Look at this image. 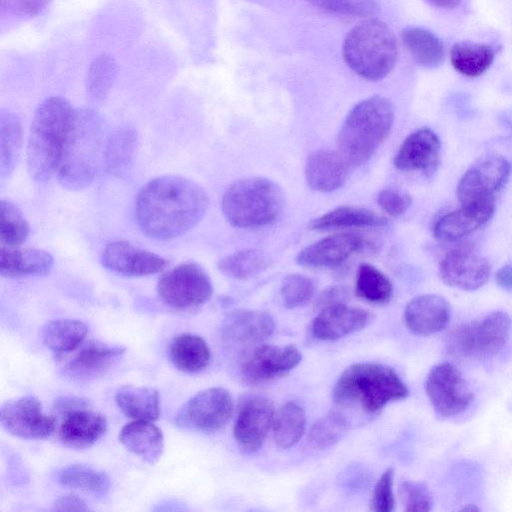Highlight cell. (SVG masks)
<instances>
[{
	"mask_svg": "<svg viewBox=\"0 0 512 512\" xmlns=\"http://www.w3.org/2000/svg\"><path fill=\"white\" fill-rule=\"evenodd\" d=\"M312 5L340 15L366 17L379 8L377 0H308Z\"/></svg>",
	"mask_w": 512,
	"mask_h": 512,
	"instance_id": "obj_45",
	"label": "cell"
},
{
	"mask_svg": "<svg viewBox=\"0 0 512 512\" xmlns=\"http://www.w3.org/2000/svg\"><path fill=\"white\" fill-rule=\"evenodd\" d=\"M342 53L346 64L357 75L378 81L393 70L398 47L393 31L384 22L369 19L348 32Z\"/></svg>",
	"mask_w": 512,
	"mask_h": 512,
	"instance_id": "obj_6",
	"label": "cell"
},
{
	"mask_svg": "<svg viewBox=\"0 0 512 512\" xmlns=\"http://www.w3.org/2000/svg\"><path fill=\"white\" fill-rule=\"evenodd\" d=\"M125 350L121 345L92 339L84 341L74 351L57 358L63 360L64 372L69 377L86 381L105 374Z\"/></svg>",
	"mask_w": 512,
	"mask_h": 512,
	"instance_id": "obj_16",
	"label": "cell"
},
{
	"mask_svg": "<svg viewBox=\"0 0 512 512\" xmlns=\"http://www.w3.org/2000/svg\"><path fill=\"white\" fill-rule=\"evenodd\" d=\"M499 287L508 292H512V265L505 264L498 269L495 276Z\"/></svg>",
	"mask_w": 512,
	"mask_h": 512,
	"instance_id": "obj_53",
	"label": "cell"
},
{
	"mask_svg": "<svg viewBox=\"0 0 512 512\" xmlns=\"http://www.w3.org/2000/svg\"><path fill=\"white\" fill-rule=\"evenodd\" d=\"M115 402L132 420L153 422L160 416L159 392L152 387L121 386L115 393Z\"/></svg>",
	"mask_w": 512,
	"mask_h": 512,
	"instance_id": "obj_31",
	"label": "cell"
},
{
	"mask_svg": "<svg viewBox=\"0 0 512 512\" xmlns=\"http://www.w3.org/2000/svg\"><path fill=\"white\" fill-rule=\"evenodd\" d=\"M510 330V316L504 311H494L480 321L455 328L448 337L447 347L459 357L493 356L506 344Z\"/></svg>",
	"mask_w": 512,
	"mask_h": 512,
	"instance_id": "obj_8",
	"label": "cell"
},
{
	"mask_svg": "<svg viewBox=\"0 0 512 512\" xmlns=\"http://www.w3.org/2000/svg\"><path fill=\"white\" fill-rule=\"evenodd\" d=\"M301 359V352L292 344H258L242 359L240 375L248 384H262L285 375L294 369Z\"/></svg>",
	"mask_w": 512,
	"mask_h": 512,
	"instance_id": "obj_12",
	"label": "cell"
},
{
	"mask_svg": "<svg viewBox=\"0 0 512 512\" xmlns=\"http://www.w3.org/2000/svg\"><path fill=\"white\" fill-rule=\"evenodd\" d=\"M495 211V199L461 204L457 210L441 216L433 227L434 237L441 242L457 241L485 225Z\"/></svg>",
	"mask_w": 512,
	"mask_h": 512,
	"instance_id": "obj_22",
	"label": "cell"
},
{
	"mask_svg": "<svg viewBox=\"0 0 512 512\" xmlns=\"http://www.w3.org/2000/svg\"><path fill=\"white\" fill-rule=\"evenodd\" d=\"M441 142L428 127L417 129L408 135L399 147L394 166L403 172H420L429 177L440 164Z\"/></svg>",
	"mask_w": 512,
	"mask_h": 512,
	"instance_id": "obj_19",
	"label": "cell"
},
{
	"mask_svg": "<svg viewBox=\"0 0 512 512\" xmlns=\"http://www.w3.org/2000/svg\"><path fill=\"white\" fill-rule=\"evenodd\" d=\"M348 427L345 416L336 410H331L319 418L310 428L308 440L317 450H325L343 437Z\"/></svg>",
	"mask_w": 512,
	"mask_h": 512,
	"instance_id": "obj_41",
	"label": "cell"
},
{
	"mask_svg": "<svg viewBox=\"0 0 512 512\" xmlns=\"http://www.w3.org/2000/svg\"><path fill=\"white\" fill-rule=\"evenodd\" d=\"M48 0H1L2 8L19 15L34 16L41 12Z\"/></svg>",
	"mask_w": 512,
	"mask_h": 512,
	"instance_id": "obj_49",
	"label": "cell"
},
{
	"mask_svg": "<svg viewBox=\"0 0 512 512\" xmlns=\"http://www.w3.org/2000/svg\"><path fill=\"white\" fill-rule=\"evenodd\" d=\"M394 470L388 468L378 479L372 494L370 508L375 512H392L395 508L393 493Z\"/></svg>",
	"mask_w": 512,
	"mask_h": 512,
	"instance_id": "obj_47",
	"label": "cell"
},
{
	"mask_svg": "<svg viewBox=\"0 0 512 512\" xmlns=\"http://www.w3.org/2000/svg\"><path fill=\"white\" fill-rule=\"evenodd\" d=\"M100 260L109 271L128 277L156 274L168 265L165 258L125 240L108 243Z\"/></svg>",
	"mask_w": 512,
	"mask_h": 512,
	"instance_id": "obj_17",
	"label": "cell"
},
{
	"mask_svg": "<svg viewBox=\"0 0 512 512\" xmlns=\"http://www.w3.org/2000/svg\"><path fill=\"white\" fill-rule=\"evenodd\" d=\"M22 146V126L12 112H0V176L11 175L17 165Z\"/></svg>",
	"mask_w": 512,
	"mask_h": 512,
	"instance_id": "obj_37",
	"label": "cell"
},
{
	"mask_svg": "<svg viewBox=\"0 0 512 512\" xmlns=\"http://www.w3.org/2000/svg\"><path fill=\"white\" fill-rule=\"evenodd\" d=\"M355 293L366 302L382 305L390 301L393 285L390 279L375 266L363 263L358 267Z\"/></svg>",
	"mask_w": 512,
	"mask_h": 512,
	"instance_id": "obj_39",
	"label": "cell"
},
{
	"mask_svg": "<svg viewBox=\"0 0 512 512\" xmlns=\"http://www.w3.org/2000/svg\"><path fill=\"white\" fill-rule=\"evenodd\" d=\"M350 166L338 151L321 149L307 158L305 176L311 189L330 193L347 181Z\"/></svg>",
	"mask_w": 512,
	"mask_h": 512,
	"instance_id": "obj_26",
	"label": "cell"
},
{
	"mask_svg": "<svg viewBox=\"0 0 512 512\" xmlns=\"http://www.w3.org/2000/svg\"><path fill=\"white\" fill-rule=\"evenodd\" d=\"M272 428L275 444L282 449L291 448L306 429L304 408L295 401L286 402L275 412Z\"/></svg>",
	"mask_w": 512,
	"mask_h": 512,
	"instance_id": "obj_36",
	"label": "cell"
},
{
	"mask_svg": "<svg viewBox=\"0 0 512 512\" xmlns=\"http://www.w3.org/2000/svg\"><path fill=\"white\" fill-rule=\"evenodd\" d=\"M138 143L135 128L125 125L116 128L105 142L102 161L106 172L113 177H123L132 166Z\"/></svg>",
	"mask_w": 512,
	"mask_h": 512,
	"instance_id": "obj_29",
	"label": "cell"
},
{
	"mask_svg": "<svg viewBox=\"0 0 512 512\" xmlns=\"http://www.w3.org/2000/svg\"><path fill=\"white\" fill-rule=\"evenodd\" d=\"M425 388L433 408L443 417L462 414L474 398L461 372L448 362L440 363L430 370Z\"/></svg>",
	"mask_w": 512,
	"mask_h": 512,
	"instance_id": "obj_11",
	"label": "cell"
},
{
	"mask_svg": "<svg viewBox=\"0 0 512 512\" xmlns=\"http://www.w3.org/2000/svg\"><path fill=\"white\" fill-rule=\"evenodd\" d=\"M88 328L75 319L53 320L42 328L44 345L57 356L68 354L78 348L86 339Z\"/></svg>",
	"mask_w": 512,
	"mask_h": 512,
	"instance_id": "obj_35",
	"label": "cell"
},
{
	"mask_svg": "<svg viewBox=\"0 0 512 512\" xmlns=\"http://www.w3.org/2000/svg\"><path fill=\"white\" fill-rule=\"evenodd\" d=\"M408 395L407 386L393 368L372 362L348 366L333 388L336 404L358 408L367 414L376 413Z\"/></svg>",
	"mask_w": 512,
	"mask_h": 512,
	"instance_id": "obj_3",
	"label": "cell"
},
{
	"mask_svg": "<svg viewBox=\"0 0 512 512\" xmlns=\"http://www.w3.org/2000/svg\"><path fill=\"white\" fill-rule=\"evenodd\" d=\"M510 163L500 155L479 159L461 177L457 185V197L461 204L495 199L510 176Z\"/></svg>",
	"mask_w": 512,
	"mask_h": 512,
	"instance_id": "obj_13",
	"label": "cell"
},
{
	"mask_svg": "<svg viewBox=\"0 0 512 512\" xmlns=\"http://www.w3.org/2000/svg\"><path fill=\"white\" fill-rule=\"evenodd\" d=\"M440 277L447 285L466 291L481 288L491 273L489 262L471 248L449 251L439 265Z\"/></svg>",
	"mask_w": 512,
	"mask_h": 512,
	"instance_id": "obj_18",
	"label": "cell"
},
{
	"mask_svg": "<svg viewBox=\"0 0 512 512\" xmlns=\"http://www.w3.org/2000/svg\"><path fill=\"white\" fill-rule=\"evenodd\" d=\"M449 320V303L442 296L435 294H425L413 298L404 311L407 328L421 336H428L443 330Z\"/></svg>",
	"mask_w": 512,
	"mask_h": 512,
	"instance_id": "obj_25",
	"label": "cell"
},
{
	"mask_svg": "<svg viewBox=\"0 0 512 512\" xmlns=\"http://www.w3.org/2000/svg\"><path fill=\"white\" fill-rule=\"evenodd\" d=\"M272 264L266 252L259 249H245L221 258L217 267L224 275L238 280L254 277Z\"/></svg>",
	"mask_w": 512,
	"mask_h": 512,
	"instance_id": "obj_38",
	"label": "cell"
},
{
	"mask_svg": "<svg viewBox=\"0 0 512 512\" xmlns=\"http://www.w3.org/2000/svg\"><path fill=\"white\" fill-rule=\"evenodd\" d=\"M386 224L387 219L374 211L361 207L341 206L313 219L308 227L311 230H330L382 227Z\"/></svg>",
	"mask_w": 512,
	"mask_h": 512,
	"instance_id": "obj_33",
	"label": "cell"
},
{
	"mask_svg": "<svg viewBox=\"0 0 512 512\" xmlns=\"http://www.w3.org/2000/svg\"><path fill=\"white\" fill-rule=\"evenodd\" d=\"M430 5L442 8V9H454L456 8L461 0H425Z\"/></svg>",
	"mask_w": 512,
	"mask_h": 512,
	"instance_id": "obj_54",
	"label": "cell"
},
{
	"mask_svg": "<svg viewBox=\"0 0 512 512\" xmlns=\"http://www.w3.org/2000/svg\"><path fill=\"white\" fill-rule=\"evenodd\" d=\"M494 58V48L486 43L460 41L453 44L450 49L451 65L458 73L469 78L478 77L486 72Z\"/></svg>",
	"mask_w": 512,
	"mask_h": 512,
	"instance_id": "obj_34",
	"label": "cell"
},
{
	"mask_svg": "<svg viewBox=\"0 0 512 512\" xmlns=\"http://www.w3.org/2000/svg\"><path fill=\"white\" fill-rule=\"evenodd\" d=\"M29 224L20 209L8 200L0 203V243L18 247L27 239Z\"/></svg>",
	"mask_w": 512,
	"mask_h": 512,
	"instance_id": "obj_42",
	"label": "cell"
},
{
	"mask_svg": "<svg viewBox=\"0 0 512 512\" xmlns=\"http://www.w3.org/2000/svg\"><path fill=\"white\" fill-rule=\"evenodd\" d=\"M349 291L344 286H331L325 289L318 298V306L322 309L328 306L346 304Z\"/></svg>",
	"mask_w": 512,
	"mask_h": 512,
	"instance_id": "obj_50",
	"label": "cell"
},
{
	"mask_svg": "<svg viewBox=\"0 0 512 512\" xmlns=\"http://www.w3.org/2000/svg\"><path fill=\"white\" fill-rule=\"evenodd\" d=\"M399 497L407 512H428L432 508L429 489L420 482L403 481L399 486Z\"/></svg>",
	"mask_w": 512,
	"mask_h": 512,
	"instance_id": "obj_46",
	"label": "cell"
},
{
	"mask_svg": "<svg viewBox=\"0 0 512 512\" xmlns=\"http://www.w3.org/2000/svg\"><path fill=\"white\" fill-rule=\"evenodd\" d=\"M157 293L165 305L185 310L206 303L213 293V286L201 266L187 262L170 269L159 278Z\"/></svg>",
	"mask_w": 512,
	"mask_h": 512,
	"instance_id": "obj_9",
	"label": "cell"
},
{
	"mask_svg": "<svg viewBox=\"0 0 512 512\" xmlns=\"http://www.w3.org/2000/svg\"><path fill=\"white\" fill-rule=\"evenodd\" d=\"M209 205L205 190L182 176H161L147 182L135 202V218L148 237L167 241L193 229Z\"/></svg>",
	"mask_w": 512,
	"mask_h": 512,
	"instance_id": "obj_1",
	"label": "cell"
},
{
	"mask_svg": "<svg viewBox=\"0 0 512 512\" xmlns=\"http://www.w3.org/2000/svg\"><path fill=\"white\" fill-rule=\"evenodd\" d=\"M58 481L64 486L97 495H105L111 487L110 478L106 473L84 464L63 467L58 473Z\"/></svg>",
	"mask_w": 512,
	"mask_h": 512,
	"instance_id": "obj_40",
	"label": "cell"
},
{
	"mask_svg": "<svg viewBox=\"0 0 512 512\" xmlns=\"http://www.w3.org/2000/svg\"><path fill=\"white\" fill-rule=\"evenodd\" d=\"M283 207L281 187L265 177H249L233 182L221 201L225 219L238 228L271 224L279 218Z\"/></svg>",
	"mask_w": 512,
	"mask_h": 512,
	"instance_id": "obj_7",
	"label": "cell"
},
{
	"mask_svg": "<svg viewBox=\"0 0 512 512\" xmlns=\"http://www.w3.org/2000/svg\"><path fill=\"white\" fill-rule=\"evenodd\" d=\"M315 293V284L301 274L287 275L281 284L280 295L286 308L294 309L307 304Z\"/></svg>",
	"mask_w": 512,
	"mask_h": 512,
	"instance_id": "obj_44",
	"label": "cell"
},
{
	"mask_svg": "<svg viewBox=\"0 0 512 512\" xmlns=\"http://www.w3.org/2000/svg\"><path fill=\"white\" fill-rule=\"evenodd\" d=\"M393 122V105L382 96L364 99L349 111L339 130L337 147L350 168L361 166L373 156Z\"/></svg>",
	"mask_w": 512,
	"mask_h": 512,
	"instance_id": "obj_4",
	"label": "cell"
},
{
	"mask_svg": "<svg viewBox=\"0 0 512 512\" xmlns=\"http://www.w3.org/2000/svg\"><path fill=\"white\" fill-rule=\"evenodd\" d=\"M274 328V320L268 313L238 309L226 315L220 327V335L228 345L249 347L269 338Z\"/></svg>",
	"mask_w": 512,
	"mask_h": 512,
	"instance_id": "obj_20",
	"label": "cell"
},
{
	"mask_svg": "<svg viewBox=\"0 0 512 512\" xmlns=\"http://www.w3.org/2000/svg\"><path fill=\"white\" fill-rule=\"evenodd\" d=\"M74 114L59 96L45 99L36 109L27 145V169L34 181L45 182L56 174Z\"/></svg>",
	"mask_w": 512,
	"mask_h": 512,
	"instance_id": "obj_2",
	"label": "cell"
},
{
	"mask_svg": "<svg viewBox=\"0 0 512 512\" xmlns=\"http://www.w3.org/2000/svg\"><path fill=\"white\" fill-rule=\"evenodd\" d=\"M85 407H90L89 401L77 396H61L54 403L56 412L61 415Z\"/></svg>",
	"mask_w": 512,
	"mask_h": 512,
	"instance_id": "obj_51",
	"label": "cell"
},
{
	"mask_svg": "<svg viewBox=\"0 0 512 512\" xmlns=\"http://www.w3.org/2000/svg\"><path fill=\"white\" fill-rule=\"evenodd\" d=\"M117 74V65L109 55H100L90 64L86 77L89 97L100 102L109 93Z\"/></svg>",
	"mask_w": 512,
	"mask_h": 512,
	"instance_id": "obj_43",
	"label": "cell"
},
{
	"mask_svg": "<svg viewBox=\"0 0 512 512\" xmlns=\"http://www.w3.org/2000/svg\"><path fill=\"white\" fill-rule=\"evenodd\" d=\"M104 146V125L100 115L90 108L75 110L56 171L61 186L69 190L89 186L97 173Z\"/></svg>",
	"mask_w": 512,
	"mask_h": 512,
	"instance_id": "obj_5",
	"label": "cell"
},
{
	"mask_svg": "<svg viewBox=\"0 0 512 512\" xmlns=\"http://www.w3.org/2000/svg\"><path fill=\"white\" fill-rule=\"evenodd\" d=\"M479 508H477L474 505L468 504L465 507L462 508V511H478Z\"/></svg>",
	"mask_w": 512,
	"mask_h": 512,
	"instance_id": "obj_55",
	"label": "cell"
},
{
	"mask_svg": "<svg viewBox=\"0 0 512 512\" xmlns=\"http://www.w3.org/2000/svg\"><path fill=\"white\" fill-rule=\"evenodd\" d=\"M371 320L369 311L338 304L322 308L311 325L312 335L321 341H335L365 328Z\"/></svg>",
	"mask_w": 512,
	"mask_h": 512,
	"instance_id": "obj_23",
	"label": "cell"
},
{
	"mask_svg": "<svg viewBox=\"0 0 512 512\" xmlns=\"http://www.w3.org/2000/svg\"><path fill=\"white\" fill-rule=\"evenodd\" d=\"M52 509L55 511H87L88 507L76 495L66 494L56 499Z\"/></svg>",
	"mask_w": 512,
	"mask_h": 512,
	"instance_id": "obj_52",
	"label": "cell"
},
{
	"mask_svg": "<svg viewBox=\"0 0 512 512\" xmlns=\"http://www.w3.org/2000/svg\"><path fill=\"white\" fill-rule=\"evenodd\" d=\"M275 410L270 399L253 396L246 399L238 410L233 427L234 439L246 453L258 451L273 425Z\"/></svg>",
	"mask_w": 512,
	"mask_h": 512,
	"instance_id": "obj_15",
	"label": "cell"
},
{
	"mask_svg": "<svg viewBox=\"0 0 512 512\" xmlns=\"http://www.w3.org/2000/svg\"><path fill=\"white\" fill-rule=\"evenodd\" d=\"M0 422L6 432L21 439L47 438L56 427V419L43 411L34 396L5 402L0 409Z\"/></svg>",
	"mask_w": 512,
	"mask_h": 512,
	"instance_id": "obj_14",
	"label": "cell"
},
{
	"mask_svg": "<svg viewBox=\"0 0 512 512\" xmlns=\"http://www.w3.org/2000/svg\"><path fill=\"white\" fill-rule=\"evenodd\" d=\"M232 413L230 392L211 387L191 397L178 411L175 423L180 428L214 432L227 424Z\"/></svg>",
	"mask_w": 512,
	"mask_h": 512,
	"instance_id": "obj_10",
	"label": "cell"
},
{
	"mask_svg": "<svg viewBox=\"0 0 512 512\" xmlns=\"http://www.w3.org/2000/svg\"><path fill=\"white\" fill-rule=\"evenodd\" d=\"M169 356L179 370L198 373L209 366L211 351L201 336L186 332L173 338L169 347Z\"/></svg>",
	"mask_w": 512,
	"mask_h": 512,
	"instance_id": "obj_32",
	"label": "cell"
},
{
	"mask_svg": "<svg viewBox=\"0 0 512 512\" xmlns=\"http://www.w3.org/2000/svg\"><path fill=\"white\" fill-rule=\"evenodd\" d=\"M401 41L413 61L424 68H437L445 60L442 40L433 32L422 27H406L401 31Z\"/></svg>",
	"mask_w": 512,
	"mask_h": 512,
	"instance_id": "obj_30",
	"label": "cell"
},
{
	"mask_svg": "<svg viewBox=\"0 0 512 512\" xmlns=\"http://www.w3.org/2000/svg\"><path fill=\"white\" fill-rule=\"evenodd\" d=\"M62 416L59 438L72 449L89 448L107 432L106 417L90 407L73 410Z\"/></svg>",
	"mask_w": 512,
	"mask_h": 512,
	"instance_id": "obj_24",
	"label": "cell"
},
{
	"mask_svg": "<svg viewBox=\"0 0 512 512\" xmlns=\"http://www.w3.org/2000/svg\"><path fill=\"white\" fill-rule=\"evenodd\" d=\"M54 264L53 256L42 249L0 247V274L7 278L43 276Z\"/></svg>",
	"mask_w": 512,
	"mask_h": 512,
	"instance_id": "obj_27",
	"label": "cell"
},
{
	"mask_svg": "<svg viewBox=\"0 0 512 512\" xmlns=\"http://www.w3.org/2000/svg\"><path fill=\"white\" fill-rule=\"evenodd\" d=\"M379 206L388 215L398 217L403 215L411 206V197L393 188L382 189L377 197Z\"/></svg>",
	"mask_w": 512,
	"mask_h": 512,
	"instance_id": "obj_48",
	"label": "cell"
},
{
	"mask_svg": "<svg viewBox=\"0 0 512 512\" xmlns=\"http://www.w3.org/2000/svg\"><path fill=\"white\" fill-rule=\"evenodd\" d=\"M119 441L145 463L154 465L163 454L164 437L152 421L133 420L122 427Z\"/></svg>",
	"mask_w": 512,
	"mask_h": 512,
	"instance_id": "obj_28",
	"label": "cell"
},
{
	"mask_svg": "<svg viewBox=\"0 0 512 512\" xmlns=\"http://www.w3.org/2000/svg\"><path fill=\"white\" fill-rule=\"evenodd\" d=\"M367 245L358 234L342 233L325 237L301 250L297 264L309 268H335Z\"/></svg>",
	"mask_w": 512,
	"mask_h": 512,
	"instance_id": "obj_21",
	"label": "cell"
}]
</instances>
